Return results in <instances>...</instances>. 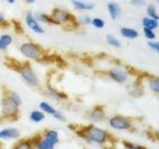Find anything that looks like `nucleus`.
<instances>
[{
    "label": "nucleus",
    "mask_w": 159,
    "mask_h": 149,
    "mask_svg": "<svg viewBox=\"0 0 159 149\" xmlns=\"http://www.w3.org/2000/svg\"><path fill=\"white\" fill-rule=\"evenodd\" d=\"M144 35H145V37L149 40H153L155 38V34H154L153 30H150V29H147V28H144Z\"/></svg>",
    "instance_id": "nucleus-25"
},
{
    "label": "nucleus",
    "mask_w": 159,
    "mask_h": 149,
    "mask_svg": "<svg viewBox=\"0 0 159 149\" xmlns=\"http://www.w3.org/2000/svg\"><path fill=\"white\" fill-rule=\"evenodd\" d=\"M157 3H158V5H159V0H157Z\"/></svg>",
    "instance_id": "nucleus-35"
},
{
    "label": "nucleus",
    "mask_w": 159,
    "mask_h": 149,
    "mask_svg": "<svg viewBox=\"0 0 159 149\" xmlns=\"http://www.w3.org/2000/svg\"><path fill=\"white\" fill-rule=\"evenodd\" d=\"M92 24L93 26H94L98 29H102L104 27V21L101 18H93L92 19Z\"/></svg>",
    "instance_id": "nucleus-24"
},
{
    "label": "nucleus",
    "mask_w": 159,
    "mask_h": 149,
    "mask_svg": "<svg viewBox=\"0 0 159 149\" xmlns=\"http://www.w3.org/2000/svg\"><path fill=\"white\" fill-rule=\"evenodd\" d=\"M59 142V133L56 130H47L43 139H39L35 143L37 149H55Z\"/></svg>",
    "instance_id": "nucleus-5"
},
{
    "label": "nucleus",
    "mask_w": 159,
    "mask_h": 149,
    "mask_svg": "<svg viewBox=\"0 0 159 149\" xmlns=\"http://www.w3.org/2000/svg\"><path fill=\"white\" fill-rule=\"evenodd\" d=\"M35 18L38 22H42V23H46V24H55L58 25L57 22L52 18L51 15L45 14V13H37L35 15Z\"/></svg>",
    "instance_id": "nucleus-14"
},
{
    "label": "nucleus",
    "mask_w": 159,
    "mask_h": 149,
    "mask_svg": "<svg viewBox=\"0 0 159 149\" xmlns=\"http://www.w3.org/2000/svg\"><path fill=\"white\" fill-rule=\"evenodd\" d=\"M107 10L111 19L113 20H116L120 14V6L116 2H109L107 4Z\"/></svg>",
    "instance_id": "nucleus-12"
},
{
    "label": "nucleus",
    "mask_w": 159,
    "mask_h": 149,
    "mask_svg": "<svg viewBox=\"0 0 159 149\" xmlns=\"http://www.w3.org/2000/svg\"><path fill=\"white\" fill-rule=\"evenodd\" d=\"M40 108H41V111H45L46 113H48V114H52V115H54L55 114V112H56L57 111L55 109L51 104H49L48 102H42L41 103H40Z\"/></svg>",
    "instance_id": "nucleus-20"
},
{
    "label": "nucleus",
    "mask_w": 159,
    "mask_h": 149,
    "mask_svg": "<svg viewBox=\"0 0 159 149\" xmlns=\"http://www.w3.org/2000/svg\"><path fill=\"white\" fill-rule=\"evenodd\" d=\"M142 24H143L144 28H147V29H150V30H154L155 28H157V26H158L157 20L152 19L150 17L143 18L142 19Z\"/></svg>",
    "instance_id": "nucleus-18"
},
{
    "label": "nucleus",
    "mask_w": 159,
    "mask_h": 149,
    "mask_svg": "<svg viewBox=\"0 0 159 149\" xmlns=\"http://www.w3.org/2000/svg\"><path fill=\"white\" fill-rule=\"evenodd\" d=\"M19 106L10 96L3 97L1 102L2 116L5 118H16L19 113Z\"/></svg>",
    "instance_id": "nucleus-4"
},
{
    "label": "nucleus",
    "mask_w": 159,
    "mask_h": 149,
    "mask_svg": "<svg viewBox=\"0 0 159 149\" xmlns=\"http://www.w3.org/2000/svg\"><path fill=\"white\" fill-rule=\"evenodd\" d=\"M13 39L11 35L8 34H3L1 37H0V51H5L10 45L12 44Z\"/></svg>",
    "instance_id": "nucleus-13"
},
{
    "label": "nucleus",
    "mask_w": 159,
    "mask_h": 149,
    "mask_svg": "<svg viewBox=\"0 0 159 149\" xmlns=\"http://www.w3.org/2000/svg\"><path fill=\"white\" fill-rule=\"evenodd\" d=\"M5 21H6V20H5V17H4L3 13H1V12H0V24L4 23Z\"/></svg>",
    "instance_id": "nucleus-32"
},
{
    "label": "nucleus",
    "mask_w": 159,
    "mask_h": 149,
    "mask_svg": "<svg viewBox=\"0 0 159 149\" xmlns=\"http://www.w3.org/2000/svg\"><path fill=\"white\" fill-rule=\"evenodd\" d=\"M19 51L26 58L31 60H36V61H38L40 58H42L45 55L44 49L40 45L35 44L33 42L23 43L20 46Z\"/></svg>",
    "instance_id": "nucleus-2"
},
{
    "label": "nucleus",
    "mask_w": 159,
    "mask_h": 149,
    "mask_svg": "<svg viewBox=\"0 0 159 149\" xmlns=\"http://www.w3.org/2000/svg\"><path fill=\"white\" fill-rule=\"evenodd\" d=\"M123 145L125 146L126 149H145L140 145H136V144H132L130 142H125V141L123 142Z\"/></svg>",
    "instance_id": "nucleus-26"
},
{
    "label": "nucleus",
    "mask_w": 159,
    "mask_h": 149,
    "mask_svg": "<svg viewBox=\"0 0 159 149\" xmlns=\"http://www.w3.org/2000/svg\"><path fill=\"white\" fill-rule=\"evenodd\" d=\"M91 117H92L93 120H94V121H102V119H103V117H104V113H103L102 108L101 106H97L92 111Z\"/></svg>",
    "instance_id": "nucleus-17"
},
{
    "label": "nucleus",
    "mask_w": 159,
    "mask_h": 149,
    "mask_svg": "<svg viewBox=\"0 0 159 149\" xmlns=\"http://www.w3.org/2000/svg\"><path fill=\"white\" fill-rule=\"evenodd\" d=\"M149 87L153 92L159 93V79H153L149 82Z\"/></svg>",
    "instance_id": "nucleus-23"
},
{
    "label": "nucleus",
    "mask_w": 159,
    "mask_h": 149,
    "mask_svg": "<svg viewBox=\"0 0 159 149\" xmlns=\"http://www.w3.org/2000/svg\"><path fill=\"white\" fill-rule=\"evenodd\" d=\"M72 4L77 10H82V11H89V10H93V7H94V4L83 2V1H81V0H72Z\"/></svg>",
    "instance_id": "nucleus-11"
},
{
    "label": "nucleus",
    "mask_w": 159,
    "mask_h": 149,
    "mask_svg": "<svg viewBox=\"0 0 159 149\" xmlns=\"http://www.w3.org/2000/svg\"><path fill=\"white\" fill-rule=\"evenodd\" d=\"M109 125L114 129L118 130H123V129H128L130 127V122L128 119L122 116H114L109 119Z\"/></svg>",
    "instance_id": "nucleus-7"
},
{
    "label": "nucleus",
    "mask_w": 159,
    "mask_h": 149,
    "mask_svg": "<svg viewBox=\"0 0 159 149\" xmlns=\"http://www.w3.org/2000/svg\"><path fill=\"white\" fill-rule=\"evenodd\" d=\"M54 117L56 118V119H58V120H62V121H65V120H66V118H65L64 114H63L61 111H57L56 112H55Z\"/></svg>",
    "instance_id": "nucleus-30"
},
{
    "label": "nucleus",
    "mask_w": 159,
    "mask_h": 149,
    "mask_svg": "<svg viewBox=\"0 0 159 149\" xmlns=\"http://www.w3.org/2000/svg\"><path fill=\"white\" fill-rule=\"evenodd\" d=\"M148 46L150 47L153 51L159 53V42H149Z\"/></svg>",
    "instance_id": "nucleus-29"
},
{
    "label": "nucleus",
    "mask_w": 159,
    "mask_h": 149,
    "mask_svg": "<svg viewBox=\"0 0 159 149\" xmlns=\"http://www.w3.org/2000/svg\"><path fill=\"white\" fill-rule=\"evenodd\" d=\"M10 97H11L14 99V101L17 102L18 106H21V104H22V99H21V97H20V96H19L18 93H10Z\"/></svg>",
    "instance_id": "nucleus-28"
},
{
    "label": "nucleus",
    "mask_w": 159,
    "mask_h": 149,
    "mask_svg": "<svg viewBox=\"0 0 159 149\" xmlns=\"http://www.w3.org/2000/svg\"><path fill=\"white\" fill-rule=\"evenodd\" d=\"M33 139H23L15 144L13 149H33Z\"/></svg>",
    "instance_id": "nucleus-15"
},
{
    "label": "nucleus",
    "mask_w": 159,
    "mask_h": 149,
    "mask_svg": "<svg viewBox=\"0 0 159 149\" xmlns=\"http://www.w3.org/2000/svg\"><path fill=\"white\" fill-rule=\"evenodd\" d=\"M30 119L33 121V122H36L39 123L43 121L45 119V114L42 111H33L31 113H30Z\"/></svg>",
    "instance_id": "nucleus-19"
},
{
    "label": "nucleus",
    "mask_w": 159,
    "mask_h": 149,
    "mask_svg": "<svg viewBox=\"0 0 159 149\" xmlns=\"http://www.w3.org/2000/svg\"><path fill=\"white\" fill-rule=\"evenodd\" d=\"M16 71L21 74V77L23 78V79L26 82L29 86H31L33 88L39 87V79L38 77L35 74L33 69L31 68V66L28 63H19L18 67L14 68Z\"/></svg>",
    "instance_id": "nucleus-3"
},
{
    "label": "nucleus",
    "mask_w": 159,
    "mask_h": 149,
    "mask_svg": "<svg viewBox=\"0 0 159 149\" xmlns=\"http://www.w3.org/2000/svg\"><path fill=\"white\" fill-rule=\"evenodd\" d=\"M25 21H26L27 26L32 30L34 33H38V34H43L44 28L39 24V22L36 20L34 15L31 12H28L26 14V18H25Z\"/></svg>",
    "instance_id": "nucleus-8"
},
{
    "label": "nucleus",
    "mask_w": 159,
    "mask_h": 149,
    "mask_svg": "<svg viewBox=\"0 0 159 149\" xmlns=\"http://www.w3.org/2000/svg\"><path fill=\"white\" fill-rule=\"evenodd\" d=\"M130 3L134 6H137V7H141L143 5H145V2L143 1V0H131Z\"/></svg>",
    "instance_id": "nucleus-31"
},
{
    "label": "nucleus",
    "mask_w": 159,
    "mask_h": 149,
    "mask_svg": "<svg viewBox=\"0 0 159 149\" xmlns=\"http://www.w3.org/2000/svg\"><path fill=\"white\" fill-rule=\"evenodd\" d=\"M20 136L17 128H6L0 131V139H15Z\"/></svg>",
    "instance_id": "nucleus-10"
},
{
    "label": "nucleus",
    "mask_w": 159,
    "mask_h": 149,
    "mask_svg": "<svg viewBox=\"0 0 159 149\" xmlns=\"http://www.w3.org/2000/svg\"><path fill=\"white\" fill-rule=\"evenodd\" d=\"M147 14H148V16L152 18V19H155V20H158L159 19V16H158V14L156 13V9H155V6L152 4L150 5H148L147 6Z\"/></svg>",
    "instance_id": "nucleus-22"
},
{
    "label": "nucleus",
    "mask_w": 159,
    "mask_h": 149,
    "mask_svg": "<svg viewBox=\"0 0 159 149\" xmlns=\"http://www.w3.org/2000/svg\"><path fill=\"white\" fill-rule=\"evenodd\" d=\"M108 74H109V77L116 83H123V82H125V79H127L126 73L117 68L111 69V71L108 72Z\"/></svg>",
    "instance_id": "nucleus-9"
},
{
    "label": "nucleus",
    "mask_w": 159,
    "mask_h": 149,
    "mask_svg": "<svg viewBox=\"0 0 159 149\" xmlns=\"http://www.w3.org/2000/svg\"><path fill=\"white\" fill-rule=\"evenodd\" d=\"M25 2H26L27 4H33L36 2V0H25Z\"/></svg>",
    "instance_id": "nucleus-33"
},
{
    "label": "nucleus",
    "mask_w": 159,
    "mask_h": 149,
    "mask_svg": "<svg viewBox=\"0 0 159 149\" xmlns=\"http://www.w3.org/2000/svg\"><path fill=\"white\" fill-rule=\"evenodd\" d=\"M107 42L111 45L112 47H116V48H120L121 47V44L119 42V40L117 38H116L112 35H107Z\"/></svg>",
    "instance_id": "nucleus-21"
},
{
    "label": "nucleus",
    "mask_w": 159,
    "mask_h": 149,
    "mask_svg": "<svg viewBox=\"0 0 159 149\" xmlns=\"http://www.w3.org/2000/svg\"><path fill=\"white\" fill-rule=\"evenodd\" d=\"M76 132L80 137L86 139L88 141L97 142L99 144H102L107 140V133L106 131L93 125L84 127Z\"/></svg>",
    "instance_id": "nucleus-1"
},
{
    "label": "nucleus",
    "mask_w": 159,
    "mask_h": 149,
    "mask_svg": "<svg viewBox=\"0 0 159 149\" xmlns=\"http://www.w3.org/2000/svg\"><path fill=\"white\" fill-rule=\"evenodd\" d=\"M5 1H7L9 4H13L15 2V0H5Z\"/></svg>",
    "instance_id": "nucleus-34"
},
{
    "label": "nucleus",
    "mask_w": 159,
    "mask_h": 149,
    "mask_svg": "<svg viewBox=\"0 0 159 149\" xmlns=\"http://www.w3.org/2000/svg\"><path fill=\"white\" fill-rule=\"evenodd\" d=\"M52 18L57 22L58 25L61 24H66V25H75V24H79L77 21V18L74 16V15L67 11V10H64L61 8H55L53 9L52 14H51ZM76 26V25H75Z\"/></svg>",
    "instance_id": "nucleus-6"
},
{
    "label": "nucleus",
    "mask_w": 159,
    "mask_h": 149,
    "mask_svg": "<svg viewBox=\"0 0 159 149\" xmlns=\"http://www.w3.org/2000/svg\"><path fill=\"white\" fill-rule=\"evenodd\" d=\"M0 148H1V143H0Z\"/></svg>",
    "instance_id": "nucleus-36"
},
{
    "label": "nucleus",
    "mask_w": 159,
    "mask_h": 149,
    "mask_svg": "<svg viewBox=\"0 0 159 149\" xmlns=\"http://www.w3.org/2000/svg\"><path fill=\"white\" fill-rule=\"evenodd\" d=\"M80 22L84 25H89V24H92V18L89 17V15H84V16L80 18Z\"/></svg>",
    "instance_id": "nucleus-27"
},
{
    "label": "nucleus",
    "mask_w": 159,
    "mask_h": 149,
    "mask_svg": "<svg viewBox=\"0 0 159 149\" xmlns=\"http://www.w3.org/2000/svg\"><path fill=\"white\" fill-rule=\"evenodd\" d=\"M120 34H121V36L127 39H135L138 37V32L136 30L131 29V28H126V27L120 29Z\"/></svg>",
    "instance_id": "nucleus-16"
}]
</instances>
